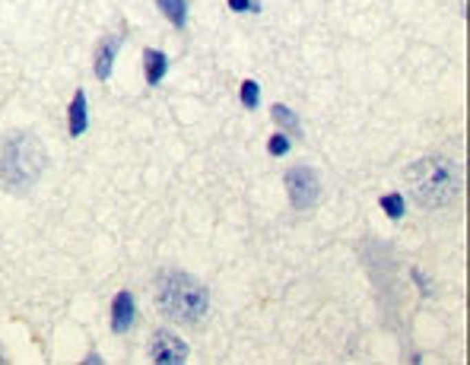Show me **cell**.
Instances as JSON below:
<instances>
[{
	"label": "cell",
	"instance_id": "cell-14",
	"mask_svg": "<svg viewBox=\"0 0 470 365\" xmlns=\"http://www.w3.org/2000/svg\"><path fill=\"white\" fill-rule=\"evenodd\" d=\"M229 10L232 13H245V10H251V0H229Z\"/></svg>",
	"mask_w": 470,
	"mask_h": 365
},
{
	"label": "cell",
	"instance_id": "cell-1",
	"mask_svg": "<svg viewBox=\"0 0 470 365\" xmlns=\"http://www.w3.org/2000/svg\"><path fill=\"white\" fill-rule=\"evenodd\" d=\"M407 191L426 210L445 207L458 194V168L448 159H438V156L420 159V162H413L407 168Z\"/></svg>",
	"mask_w": 470,
	"mask_h": 365
},
{
	"label": "cell",
	"instance_id": "cell-8",
	"mask_svg": "<svg viewBox=\"0 0 470 365\" xmlns=\"http://www.w3.org/2000/svg\"><path fill=\"white\" fill-rule=\"evenodd\" d=\"M143 70H147V83L149 86H159L162 76L169 74V54L156 48H147L143 51Z\"/></svg>",
	"mask_w": 470,
	"mask_h": 365
},
{
	"label": "cell",
	"instance_id": "cell-6",
	"mask_svg": "<svg viewBox=\"0 0 470 365\" xmlns=\"http://www.w3.org/2000/svg\"><path fill=\"white\" fill-rule=\"evenodd\" d=\"M121 45H124V35H108L105 42L96 48V76L99 80H108L111 76V67H115V58H118V51H121Z\"/></svg>",
	"mask_w": 470,
	"mask_h": 365
},
{
	"label": "cell",
	"instance_id": "cell-9",
	"mask_svg": "<svg viewBox=\"0 0 470 365\" xmlns=\"http://www.w3.org/2000/svg\"><path fill=\"white\" fill-rule=\"evenodd\" d=\"M270 118L277 121L280 127H286L289 133H296V137H302V124H299V118H296V111L292 108H286V105H270Z\"/></svg>",
	"mask_w": 470,
	"mask_h": 365
},
{
	"label": "cell",
	"instance_id": "cell-10",
	"mask_svg": "<svg viewBox=\"0 0 470 365\" xmlns=\"http://www.w3.org/2000/svg\"><path fill=\"white\" fill-rule=\"evenodd\" d=\"M159 10H162V16L172 19V25H178L182 29L184 23H188V0H156Z\"/></svg>",
	"mask_w": 470,
	"mask_h": 365
},
{
	"label": "cell",
	"instance_id": "cell-2",
	"mask_svg": "<svg viewBox=\"0 0 470 365\" xmlns=\"http://www.w3.org/2000/svg\"><path fill=\"white\" fill-rule=\"evenodd\" d=\"M156 302L165 318L182 324H197L204 321L206 308H210V292L204 289V283H197L188 274H165L159 280Z\"/></svg>",
	"mask_w": 470,
	"mask_h": 365
},
{
	"label": "cell",
	"instance_id": "cell-12",
	"mask_svg": "<svg viewBox=\"0 0 470 365\" xmlns=\"http://www.w3.org/2000/svg\"><path fill=\"white\" fill-rule=\"evenodd\" d=\"M242 105L251 108V111L261 105V86H257L255 80H245V83H242Z\"/></svg>",
	"mask_w": 470,
	"mask_h": 365
},
{
	"label": "cell",
	"instance_id": "cell-7",
	"mask_svg": "<svg viewBox=\"0 0 470 365\" xmlns=\"http://www.w3.org/2000/svg\"><path fill=\"white\" fill-rule=\"evenodd\" d=\"M86 127H89V108H86V92L76 89L74 102H70V108H67V131H70V137H83V133H86Z\"/></svg>",
	"mask_w": 470,
	"mask_h": 365
},
{
	"label": "cell",
	"instance_id": "cell-4",
	"mask_svg": "<svg viewBox=\"0 0 470 365\" xmlns=\"http://www.w3.org/2000/svg\"><path fill=\"white\" fill-rule=\"evenodd\" d=\"M149 356H153V362L159 365H178L188 359V343L178 337V333L172 331H156L153 333V343H149Z\"/></svg>",
	"mask_w": 470,
	"mask_h": 365
},
{
	"label": "cell",
	"instance_id": "cell-13",
	"mask_svg": "<svg viewBox=\"0 0 470 365\" xmlns=\"http://www.w3.org/2000/svg\"><path fill=\"white\" fill-rule=\"evenodd\" d=\"M289 146H292V143H289L286 133H273L270 140H267V150H270V156H286Z\"/></svg>",
	"mask_w": 470,
	"mask_h": 365
},
{
	"label": "cell",
	"instance_id": "cell-5",
	"mask_svg": "<svg viewBox=\"0 0 470 365\" xmlns=\"http://www.w3.org/2000/svg\"><path fill=\"white\" fill-rule=\"evenodd\" d=\"M137 321V305H133L131 292H118L115 302H111V331L115 333H127Z\"/></svg>",
	"mask_w": 470,
	"mask_h": 365
},
{
	"label": "cell",
	"instance_id": "cell-11",
	"mask_svg": "<svg viewBox=\"0 0 470 365\" xmlns=\"http://www.w3.org/2000/svg\"><path fill=\"white\" fill-rule=\"evenodd\" d=\"M381 210H385L391 219H400V216H404V210H407L404 194H385V197H381Z\"/></svg>",
	"mask_w": 470,
	"mask_h": 365
},
{
	"label": "cell",
	"instance_id": "cell-15",
	"mask_svg": "<svg viewBox=\"0 0 470 365\" xmlns=\"http://www.w3.org/2000/svg\"><path fill=\"white\" fill-rule=\"evenodd\" d=\"M92 362H102L99 353H89V356H86V365H92Z\"/></svg>",
	"mask_w": 470,
	"mask_h": 365
},
{
	"label": "cell",
	"instance_id": "cell-3",
	"mask_svg": "<svg viewBox=\"0 0 470 365\" xmlns=\"http://www.w3.org/2000/svg\"><path fill=\"white\" fill-rule=\"evenodd\" d=\"M286 194L292 200V207L296 210H308L318 200L321 194V181H318V175L314 168L308 166H299V168H289L286 172Z\"/></svg>",
	"mask_w": 470,
	"mask_h": 365
}]
</instances>
